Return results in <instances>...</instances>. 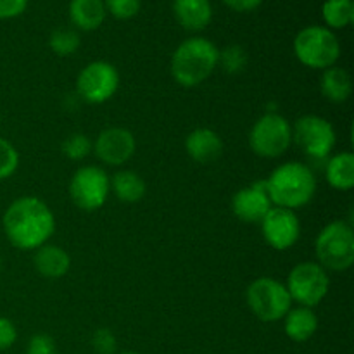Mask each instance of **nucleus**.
Wrapping results in <instances>:
<instances>
[{
	"label": "nucleus",
	"instance_id": "f257e3e1",
	"mask_svg": "<svg viewBox=\"0 0 354 354\" xmlns=\"http://www.w3.org/2000/svg\"><path fill=\"white\" fill-rule=\"evenodd\" d=\"M3 234L14 248L37 251L54 235L55 216L41 199L24 196L12 201L2 218Z\"/></svg>",
	"mask_w": 354,
	"mask_h": 354
},
{
	"label": "nucleus",
	"instance_id": "f03ea898",
	"mask_svg": "<svg viewBox=\"0 0 354 354\" xmlns=\"http://www.w3.org/2000/svg\"><path fill=\"white\" fill-rule=\"evenodd\" d=\"M265 182L273 206L290 211L306 206L317 192V176L313 169L297 161L280 165Z\"/></svg>",
	"mask_w": 354,
	"mask_h": 354
},
{
	"label": "nucleus",
	"instance_id": "7ed1b4c3",
	"mask_svg": "<svg viewBox=\"0 0 354 354\" xmlns=\"http://www.w3.org/2000/svg\"><path fill=\"white\" fill-rule=\"evenodd\" d=\"M220 50L211 40L192 37L182 41L171 55V76L178 85L194 88L206 82L218 68Z\"/></svg>",
	"mask_w": 354,
	"mask_h": 354
},
{
	"label": "nucleus",
	"instance_id": "20e7f679",
	"mask_svg": "<svg viewBox=\"0 0 354 354\" xmlns=\"http://www.w3.org/2000/svg\"><path fill=\"white\" fill-rule=\"evenodd\" d=\"M294 54L297 61L311 69H327L341 57L337 35L327 26H306L294 38Z\"/></svg>",
	"mask_w": 354,
	"mask_h": 354
},
{
	"label": "nucleus",
	"instance_id": "39448f33",
	"mask_svg": "<svg viewBox=\"0 0 354 354\" xmlns=\"http://www.w3.org/2000/svg\"><path fill=\"white\" fill-rule=\"evenodd\" d=\"M318 265L332 272H346L354 263V232L342 220L330 221L318 234L315 242Z\"/></svg>",
	"mask_w": 354,
	"mask_h": 354
},
{
	"label": "nucleus",
	"instance_id": "423d86ee",
	"mask_svg": "<svg viewBox=\"0 0 354 354\" xmlns=\"http://www.w3.org/2000/svg\"><path fill=\"white\" fill-rule=\"evenodd\" d=\"M245 299L252 315L265 324L282 320L292 306L286 283L270 277H259L251 282L245 292Z\"/></svg>",
	"mask_w": 354,
	"mask_h": 354
},
{
	"label": "nucleus",
	"instance_id": "0eeeda50",
	"mask_svg": "<svg viewBox=\"0 0 354 354\" xmlns=\"http://www.w3.org/2000/svg\"><path fill=\"white\" fill-rule=\"evenodd\" d=\"M249 145L259 158H280L292 145V124L282 114H265L252 124L249 131Z\"/></svg>",
	"mask_w": 354,
	"mask_h": 354
},
{
	"label": "nucleus",
	"instance_id": "6e6552de",
	"mask_svg": "<svg viewBox=\"0 0 354 354\" xmlns=\"http://www.w3.org/2000/svg\"><path fill=\"white\" fill-rule=\"evenodd\" d=\"M286 287L290 299L299 303V306L315 308L327 297L330 279L322 265L303 261L290 270Z\"/></svg>",
	"mask_w": 354,
	"mask_h": 354
},
{
	"label": "nucleus",
	"instance_id": "1a4fd4ad",
	"mask_svg": "<svg viewBox=\"0 0 354 354\" xmlns=\"http://www.w3.org/2000/svg\"><path fill=\"white\" fill-rule=\"evenodd\" d=\"M335 130L330 121L317 114L301 116L292 124V144H296L308 158L325 159L335 147Z\"/></svg>",
	"mask_w": 354,
	"mask_h": 354
},
{
	"label": "nucleus",
	"instance_id": "9d476101",
	"mask_svg": "<svg viewBox=\"0 0 354 354\" xmlns=\"http://www.w3.org/2000/svg\"><path fill=\"white\" fill-rule=\"evenodd\" d=\"M111 194V178L99 166H83L69 182V196L76 207L97 211L106 204Z\"/></svg>",
	"mask_w": 354,
	"mask_h": 354
},
{
	"label": "nucleus",
	"instance_id": "9b49d317",
	"mask_svg": "<svg viewBox=\"0 0 354 354\" xmlns=\"http://www.w3.org/2000/svg\"><path fill=\"white\" fill-rule=\"evenodd\" d=\"M76 88L85 102L104 104L120 88V73L111 62L93 61L82 69Z\"/></svg>",
	"mask_w": 354,
	"mask_h": 354
},
{
	"label": "nucleus",
	"instance_id": "f8f14e48",
	"mask_svg": "<svg viewBox=\"0 0 354 354\" xmlns=\"http://www.w3.org/2000/svg\"><path fill=\"white\" fill-rule=\"evenodd\" d=\"M261 232L266 244L277 251H287L301 237V223L296 211L273 206L261 220Z\"/></svg>",
	"mask_w": 354,
	"mask_h": 354
},
{
	"label": "nucleus",
	"instance_id": "ddd939ff",
	"mask_svg": "<svg viewBox=\"0 0 354 354\" xmlns=\"http://www.w3.org/2000/svg\"><path fill=\"white\" fill-rule=\"evenodd\" d=\"M137 149L133 133L127 128L113 127L100 131L93 144L97 158L107 166H121L130 161Z\"/></svg>",
	"mask_w": 354,
	"mask_h": 354
},
{
	"label": "nucleus",
	"instance_id": "4468645a",
	"mask_svg": "<svg viewBox=\"0 0 354 354\" xmlns=\"http://www.w3.org/2000/svg\"><path fill=\"white\" fill-rule=\"evenodd\" d=\"M272 207L273 204L270 201L265 180H259V182L237 190L232 199L234 214L244 223H261V220Z\"/></svg>",
	"mask_w": 354,
	"mask_h": 354
},
{
	"label": "nucleus",
	"instance_id": "2eb2a0df",
	"mask_svg": "<svg viewBox=\"0 0 354 354\" xmlns=\"http://www.w3.org/2000/svg\"><path fill=\"white\" fill-rule=\"evenodd\" d=\"M185 151L199 165H211L223 154V140L211 128H197L187 135Z\"/></svg>",
	"mask_w": 354,
	"mask_h": 354
},
{
	"label": "nucleus",
	"instance_id": "dca6fc26",
	"mask_svg": "<svg viewBox=\"0 0 354 354\" xmlns=\"http://www.w3.org/2000/svg\"><path fill=\"white\" fill-rule=\"evenodd\" d=\"M35 268L44 279H62L71 268V258L62 248L44 244L35 251Z\"/></svg>",
	"mask_w": 354,
	"mask_h": 354
},
{
	"label": "nucleus",
	"instance_id": "f3484780",
	"mask_svg": "<svg viewBox=\"0 0 354 354\" xmlns=\"http://www.w3.org/2000/svg\"><path fill=\"white\" fill-rule=\"evenodd\" d=\"M176 21L189 31H201L211 23L213 7L209 0H173Z\"/></svg>",
	"mask_w": 354,
	"mask_h": 354
},
{
	"label": "nucleus",
	"instance_id": "a211bd4d",
	"mask_svg": "<svg viewBox=\"0 0 354 354\" xmlns=\"http://www.w3.org/2000/svg\"><path fill=\"white\" fill-rule=\"evenodd\" d=\"M286 330L287 337L294 342H306L317 334L318 330V317L313 311V308L299 306L296 310H289L286 315Z\"/></svg>",
	"mask_w": 354,
	"mask_h": 354
},
{
	"label": "nucleus",
	"instance_id": "6ab92c4d",
	"mask_svg": "<svg viewBox=\"0 0 354 354\" xmlns=\"http://www.w3.org/2000/svg\"><path fill=\"white\" fill-rule=\"evenodd\" d=\"M106 14L104 0H71L69 3L71 23L82 31H93L102 26Z\"/></svg>",
	"mask_w": 354,
	"mask_h": 354
},
{
	"label": "nucleus",
	"instance_id": "aec40b11",
	"mask_svg": "<svg viewBox=\"0 0 354 354\" xmlns=\"http://www.w3.org/2000/svg\"><path fill=\"white\" fill-rule=\"evenodd\" d=\"M320 90L322 95L330 100V102H346L353 93L351 76L344 68H339V66L324 69V75H322L320 80Z\"/></svg>",
	"mask_w": 354,
	"mask_h": 354
},
{
	"label": "nucleus",
	"instance_id": "412c9836",
	"mask_svg": "<svg viewBox=\"0 0 354 354\" xmlns=\"http://www.w3.org/2000/svg\"><path fill=\"white\" fill-rule=\"evenodd\" d=\"M327 182L334 189L351 190L354 187V156L353 152H339L334 158L328 159L325 166Z\"/></svg>",
	"mask_w": 354,
	"mask_h": 354
},
{
	"label": "nucleus",
	"instance_id": "4be33fe9",
	"mask_svg": "<svg viewBox=\"0 0 354 354\" xmlns=\"http://www.w3.org/2000/svg\"><path fill=\"white\" fill-rule=\"evenodd\" d=\"M145 190L147 187H145L144 178L130 169L118 171L111 178V192H114V196L123 203H138L145 196Z\"/></svg>",
	"mask_w": 354,
	"mask_h": 354
},
{
	"label": "nucleus",
	"instance_id": "5701e85b",
	"mask_svg": "<svg viewBox=\"0 0 354 354\" xmlns=\"http://www.w3.org/2000/svg\"><path fill=\"white\" fill-rule=\"evenodd\" d=\"M322 17L328 30H342L354 19L353 0H327L322 7Z\"/></svg>",
	"mask_w": 354,
	"mask_h": 354
},
{
	"label": "nucleus",
	"instance_id": "b1692460",
	"mask_svg": "<svg viewBox=\"0 0 354 354\" xmlns=\"http://www.w3.org/2000/svg\"><path fill=\"white\" fill-rule=\"evenodd\" d=\"M80 44L82 40H80L78 31L69 30V28H59V30L52 31L50 38H48V47L61 57L75 54L80 48Z\"/></svg>",
	"mask_w": 354,
	"mask_h": 354
},
{
	"label": "nucleus",
	"instance_id": "393cba45",
	"mask_svg": "<svg viewBox=\"0 0 354 354\" xmlns=\"http://www.w3.org/2000/svg\"><path fill=\"white\" fill-rule=\"evenodd\" d=\"M218 66H221L230 75H237V73L244 71L248 66V52L241 45H230L220 52Z\"/></svg>",
	"mask_w": 354,
	"mask_h": 354
},
{
	"label": "nucleus",
	"instance_id": "a878e982",
	"mask_svg": "<svg viewBox=\"0 0 354 354\" xmlns=\"http://www.w3.org/2000/svg\"><path fill=\"white\" fill-rule=\"evenodd\" d=\"M92 152V142L85 133H73L62 142V154L71 161H82Z\"/></svg>",
	"mask_w": 354,
	"mask_h": 354
},
{
	"label": "nucleus",
	"instance_id": "bb28decb",
	"mask_svg": "<svg viewBox=\"0 0 354 354\" xmlns=\"http://www.w3.org/2000/svg\"><path fill=\"white\" fill-rule=\"evenodd\" d=\"M19 166V152L6 138L0 137V182L10 178Z\"/></svg>",
	"mask_w": 354,
	"mask_h": 354
},
{
	"label": "nucleus",
	"instance_id": "cd10ccee",
	"mask_svg": "<svg viewBox=\"0 0 354 354\" xmlns=\"http://www.w3.org/2000/svg\"><path fill=\"white\" fill-rule=\"evenodd\" d=\"M107 12L113 14L116 19L127 21L138 14L142 6V0H104Z\"/></svg>",
	"mask_w": 354,
	"mask_h": 354
},
{
	"label": "nucleus",
	"instance_id": "c85d7f7f",
	"mask_svg": "<svg viewBox=\"0 0 354 354\" xmlns=\"http://www.w3.org/2000/svg\"><path fill=\"white\" fill-rule=\"evenodd\" d=\"M92 346L97 354H114L118 349L116 335L109 328H97L92 335Z\"/></svg>",
	"mask_w": 354,
	"mask_h": 354
},
{
	"label": "nucleus",
	"instance_id": "c756f323",
	"mask_svg": "<svg viewBox=\"0 0 354 354\" xmlns=\"http://www.w3.org/2000/svg\"><path fill=\"white\" fill-rule=\"evenodd\" d=\"M28 354H59L50 335L37 334L28 342Z\"/></svg>",
	"mask_w": 354,
	"mask_h": 354
},
{
	"label": "nucleus",
	"instance_id": "7c9ffc66",
	"mask_svg": "<svg viewBox=\"0 0 354 354\" xmlns=\"http://www.w3.org/2000/svg\"><path fill=\"white\" fill-rule=\"evenodd\" d=\"M17 339L16 325L6 317H0V351L12 348Z\"/></svg>",
	"mask_w": 354,
	"mask_h": 354
},
{
	"label": "nucleus",
	"instance_id": "2f4dec72",
	"mask_svg": "<svg viewBox=\"0 0 354 354\" xmlns=\"http://www.w3.org/2000/svg\"><path fill=\"white\" fill-rule=\"evenodd\" d=\"M28 0H0V19H12L26 10Z\"/></svg>",
	"mask_w": 354,
	"mask_h": 354
},
{
	"label": "nucleus",
	"instance_id": "473e14b6",
	"mask_svg": "<svg viewBox=\"0 0 354 354\" xmlns=\"http://www.w3.org/2000/svg\"><path fill=\"white\" fill-rule=\"evenodd\" d=\"M261 2L263 0H223L225 6L237 12H251V10L258 9Z\"/></svg>",
	"mask_w": 354,
	"mask_h": 354
},
{
	"label": "nucleus",
	"instance_id": "72a5a7b5",
	"mask_svg": "<svg viewBox=\"0 0 354 354\" xmlns=\"http://www.w3.org/2000/svg\"><path fill=\"white\" fill-rule=\"evenodd\" d=\"M121 354H140V353H135V351H124V353H121Z\"/></svg>",
	"mask_w": 354,
	"mask_h": 354
},
{
	"label": "nucleus",
	"instance_id": "f704fd0d",
	"mask_svg": "<svg viewBox=\"0 0 354 354\" xmlns=\"http://www.w3.org/2000/svg\"><path fill=\"white\" fill-rule=\"evenodd\" d=\"M0 272H2V258H0Z\"/></svg>",
	"mask_w": 354,
	"mask_h": 354
}]
</instances>
